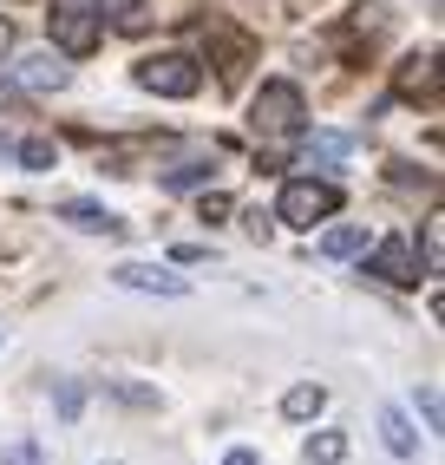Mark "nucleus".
<instances>
[{"mask_svg": "<svg viewBox=\"0 0 445 465\" xmlns=\"http://www.w3.org/2000/svg\"><path fill=\"white\" fill-rule=\"evenodd\" d=\"M302 85H289V79H269L262 92H256V112H249V125H256V138H295L302 132Z\"/></svg>", "mask_w": 445, "mask_h": 465, "instance_id": "obj_1", "label": "nucleus"}, {"mask_svg": "<svg viewBox=\"0 0 445 465\" xmlns=\"http://www.w3.org/2000/svg\"><path fill=\"white\" fill-rule=\"evenodd\" d=\"M334 210H341V191H334V183H314V177H295L289 191H282V203H275V216H282L289 230H314V223L334 216Z\"/></svg>", "mask_w": 445, "mask_h": 465, "instance_id": "obj_2", "label": "nucleus"}, {"mask_svg": "<svg viewBox=\"0 0 445 465\" xmlns=\"http://www.w3.org/2000/svg\"><path fill=\"white\" fill-rule=\"evenodd\" d=\"M138 85L164 92V99H190V92L203 85V73H197L190 53H151V59H138Z\"/></svg>", "mask_w": 445, "mask_h": 465, "instance_id": "obj_3", "label": "nucleus"}, {"mask_svg": "<svg viewBox=\"0 0 445 465\" xmlns=\"http://www.w3.org/2000/svg\"><path fill=\"white\" fill-rule=\"evenodd\" d=\"M203 40H216V73H222V85H236L249 66H256V40L236 34L230 20H210V26H203Z\"/></svg>", "mask_w": 445, "mask_h": 465, "instance_id": "obj_4", "label": "nucleus"}, {"mask_svg": "<svg viewBox=\"0 0 445 465\" xmlns=\"http://www.w3.org/2000/svg\"><path fill=\"white\" fill-rule=\"evenodd\" d=\"M53 40H59V53H73V59L99 53V14H85V7H59V14H53Z\"/></svg>", "mask_w": 445, "mask_h": 465, "instance_id": "obj_5", "label": "nucleus"}, {"mask_svg": "<svg viewBox=\"0 0 445 465\" xmlns=\"http://www.w3.org/2000/svg\"><path fill=\"white\" fill-rule=\"evenodd\" d=\"M112 282H118V289H144V295H190L183 275L151 269V262H124V269H112Z\"/></svg>", "mask_w": 445, "mask_h": 465, "instance_id": "obj_6", "label": "nucleus"}, {"mask_svg": "<svg viewBox=\"0 0 445 465\" xmlns=\"http://www.w3.org/2000/svg\"><path fill=\"white\" fill-rule=\"evenodd\" d=\"M373 275H380V282H393V289H412V282H420V269H412V250H406V236H387V242H380V256H373Z\"/></svg>", "mask_w": 445, "mask_h": 465, "instance_id": "obj_7", "label": "nucleus"}, {"mask_svg": "<svg viewBox=\"0 0 445 465\" xmlns=\"http://www.w3.org/2000/svg\"><path fill=\"white\" fill-rule=\"evenodd\" d=\"M59 216H66L73 230H92V236H118V230H124L112 210H99V203H79V197H73V203H59Z\"/></svg>", "mask_w": 445, "mask_h": 465, "instance_id": "obj_8", "label": "nucleus"}, {"mask_svg": "<svg viewBox=\"0 0 445 465\" xmlns=\"http://www.w3.org/2000/svg\"><path fill=\"white\" fill-rule=\"evenodd\" d=\"M400 92H426V99H432V92H439V59L432 53H412L400 66Z\"/></svg>", "mask_w": 445, "mask_h": 465, "instance_id": "obj_9", "label": "nucleus"}, {"mask_svg": "<svg viewBox=\"0 0 445 465\" xmlns=\"http://www.w3.org/2000/svg\"><path fill=\"white\" fill-rule=\"evenodd\" d=\"M380 432H387V446H393L400 459H412V452H420V440H412V426H406V413H393V407H380Z\"/></svg>", "mask_w": 445, "mask_h": 465, "instance_id": "obj_10", "label": "nucleus"}, {"mask_svg": "<svg viewBox=\"0 0 445 465\" xmlns=\"http://www.w3.org/2000/svg\"><path fill=\"white\" fill-rule=\"evenodd\" d=\"M20 79L26 85H66V66L53 53H34V59H20Z\"/></svg>", "mask_w": 445, "mask_h": 465, "instance_id": "obj_11", "label": "nucleus"}, {"mask_svg": "<svg viewBox=\"0 0 445 465\" xmlns=\"http://www.w3.org/2000/svg\"><path fill=\"white\" fill-rule=\"evenodd\" d=\"M347 151H354V138H341V132H321V138H308V151H302V158H308V164H341Z\"/></svg>", "mask_w": 445, "mask_h": 465, "instance_id": "obj_12", "label": "nucleus"}, {"mask_svg": "<svg viewBox=\"0 0 445 465\" xmlns=\"http://www.w3.org/2000/svg\"><path fill=\"white\" fill-rule=\"evenodd\" d=\"M367 250V230L361 223H347V230H328L321 236V256H361Z\"/></svg>", "mask_w": 445, "mask_h": 465, "instance_id": "obj_13", "label": "nucleus"}, {"mask_svg": "<svg viewBox=\"0 0 445 465\" xmlns=\"http://www.w3.org/2000/svg\"><path fill=\"white\" fill-rule=\"evenodd\" d=\"M439 223H445L439 210H432L426 223H420V242H426V275H439V262H445V242H439Z\"/></svg>", "mask_w": 445, "mask_h": 465, "instance_id": "obj_14", "label": "nucleus"}, {"mask_svg": "<svg viewBox=\"0 0 445 465\" xmlns=\"http://www.w3.org/2000/svg\"><path fill=\"white\" fill-rule=\"evenodd\" d=\"M321 400H328L321 387H295L289 400H282V413H289V420H308V413H321Z\"/></svg>", "mask_w": 445, "mask_h": 465, "instance_id": "obj_15", "label": "nucleus"}, {"mask_svg": "<svg viewBox=\"0 0 445 465\" xmlns=\"http://www.w3.org/2000/svg\"><path fill=\"white\" fill-rule=\"evenodd\" d=\"M53 158H59V151H53V138H26V144H20V164H26V171H46Z\"/></svg>", "mask_w": 445, "mask_h": 465, "instance_id": "obj_16", "label": "nucleus"}, {"mask_svg": "<svg viewBox=\"0 0 445 465\" xmlns=\"http://www.w3.org/2000/svg\"><path fill=\"white\" fill-rule=\"evenodd\" d=\"M99 14H112L118 26H138L144 20V0H99Z\"/></svg>", "mask_w": 445, "mask_h": 465, "instance_id": "obj_17", "label": "nucleus"}, {"mask_svg": "<svg viewBox=\"0 0 445 465\" xmlns=\"http://www.w3.org/2000/svg\"><path fill=\"white\" fill-rule=\"evenodd\" d=\"M308 452L321 459V465H334V459H347V440H341V432H321V440H314Z\"/></svg>", "mask_w": 445, "mask_h": 465, "instance_id": "obj_18", "label": "nucleus"}, {"mask_svg": "<svg viewBox=\"0 0 445 465\" xmlns=\"http://www.w3.org/2000/svg\"><path fill=\"white\" fill-rule=\"evenodd\" d=\"M0 465H40V446L34 440H14L7 452H0Z\"/></svg>", "mask_w": 445, "mask_h": 465, "instance_id": "obj_19", "label": "nucleus"}, {"mask_svg": "<svg viewBox=\"0 0 445 465\" xmlns=\"http://www.w3.org/2000/svg\"><path fill=\"white\" fill-rule=\"evenodd\" d=\"M216 216H230V197H222V191L203 197V223H216Z\"/></svg>", "mask_w": 445, "mask_h": 465, "instance_id": "obj_20", "label": "nucleus"}, {"mask_svg": "<svg viewBox=\"0 0 445 465\" xmlns=\"http://www.w3.org/2000/svg\"><path fill=\"white\" fill-rule=\"evenodd\" d=\"M222 465H256V452H230V459H222Z\"/></svg>", "mask_w": 445, "mask_h": 465, "instance_id": "obj_21", "label": "nucleus"}, {"mask_svg": "<svg viewBox=\"0 0 445 465\" xmlns=\"http://www.w3.org/2000/svg\"><path fill=\"white\" fill-rule=\"evenodd\" d=\"M0 158H7V138H0Z\"/></svg>", "mask_w": 445, "mask_h": 465, "instance_id": "obj_22", "label": "nucleus"}]
</instances>
